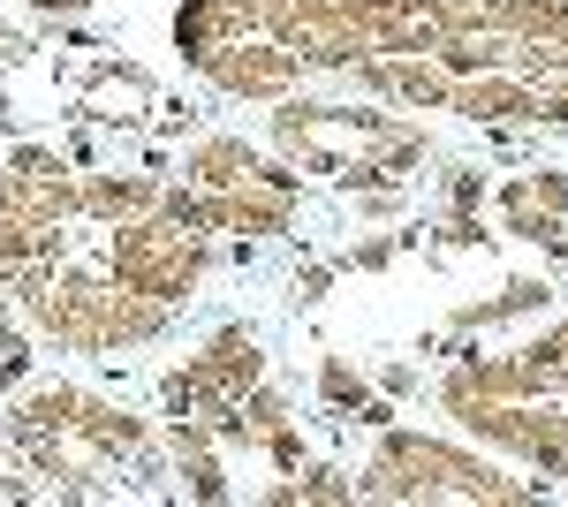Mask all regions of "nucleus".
<instances>
[{
	"label": "nucleus",
	"instance_id": "obj_6",
	"mask_svg": "<svg viewBox=\"0 0 568 507\" xmlns=\"http://www.w3.org/2000/svg\"><path fill=\"white\" fill-rule=\"evenodd\" d=\"M31 318H23V303L8 296V281H0V394H8V386L23 379V372H31Z\"/></svg>",
	"mask_w": 568,
	"mask_h": 507
},
{
	"label": "nucleus",
	"instance_id": "obj_7",
	"mask_svg": "<svg viewBox=\"0 0 568 507\" xmlns=\"http://www.w3.org/2000/svg\"><path fill=\"white\" fill-rule=\"evenodd\" d=\"M16 8H31V16H53V23H69V16H91L99 0H16Z\"/></svg>",
	"mask_w": 568,
	"mask_h": 507
},
{
	"label": "nucleus",
	"instance_id": "obj_3",
	"mask_svg": "<svg viewBox=\"0 0 568 507\" xmlns=\"http://www.w3.org/2000/svg\"><path fill=\"white\" fill-rule=\"evenodd\" d=\"M265 144L304 182H342V190H409L433 160L425 122H409L402 107L387 99L356 107V99H311V91L273 99Z\"/></svg>",
	"mask_w": 568,
	"mask_h": 507
},
{
	"label": "nucleus",
	"instance_id": "obj_1",
	"mask_svg": "<svg viewBox=\"0 0 568 507\" xmlns=\"http://www.w3.org/2000/svg\"><path fill=\"white\" fill-rule=\"evenodd\" d=\"M8 493L45 500H160L175 493V447L160 424L77 379H31L0 402Z\"/></svg>",
	"mask_w": 568,
	"mask_h": 507
},
{
	"label": "nucleus",
	"instance_id": "obj_5",
	"mask_svg": "<svg viewBox=\"0 0 568 507\" xmlns=\"http://www.w3.org/2000/svg\"><path fill=\"white\" fill-rule=\"evenodd\" d=\"M349 493L356 500H538V485L524 469L394 417H372V439L349 469Z\"/></svg>",
	"mask_w": 568,
	"mask_h": 507
},
{
	"label": "nucleus",
	"instance_id": "obj_4",
	"mask_svg": "<svg viewBox=\"0 0 568 507\" xmlns=\"http://www.w3.org/2000/svg\"><path fill=\"white\" fill-rule=\"evenodd\" d=\"M175 182L220 243H273L304 220V174L243 129H197L175 152Z\"/></svg>",
	"mask_w": 568,
	"mask_h": 507
},
{
	"label": "nucleus",
	"instance_id": "obj_2",
	"mask_svg": "<svg viewBox=\"0 0 568 507\" xmlns=\"http://www.w3.org/2000/svg\"><path fill=\"white\" fill-rule=\"evenodd\" d=\"M433 409L493 463L524 469L538 493H568V311L530 326L524 341L447 356Z\"/></svg>",
	"mask_w": 568,
	"mask_h": 507
}]
</instances>
